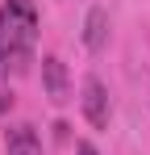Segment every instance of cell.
Here are the masks:
<instances>
[{
  "instance_id": "1",
  "label": "cell",
  "mask_w": 150,
  "mask_h": 155,
  "mask_svg": "<svg viewBox=\"0 0 150 155\" xmlns=\"http://www.w3.org/2000/svg\"><path fill=\"white\" fill-rule=\"evenodd\" d=\"M38 4L33 0H4L0 4V76H21L38 51Z\"/></svg>"
},
{
  "instance_id": "2",
  "label": "cell",
  "mask_w": 150,
  "mask_h": 155,
  "mask_svg": "<svg viewBox=\"0 0 150 155\" xmlns=\"http://www.w3.org/2000/svg\"><path fill=\"white\" fill-rule=\"evenodd\" d=\"M79 105H83V117H88V126L104 130L108 126V117H113V109H108V92H104V84H100L96 76L83 80V97H79Z\"/></svg>"
},
{
  "instance_id": "3",
  "label": "cell",
  "mask_w": 150,
  "mask_h": 155,
  "mask_svg": "<svg viewBox=\"0 0 150 155\" xmlns=\"http://www.w3.org/2000/svg\"><path fill=\"white\" fill-rule=\"evenodd\" d=\"M42 84H46V97L54 105L71 101V84H67V63L58 59V54H46L42 59Z\"/></svg>"
},
{
  "instance_id": "4",
  "label": "cell",
  "mask_w": 150,
  "mask_h": 155,
  "mask_svg": "<svg viewBox=\"0 0 150 155\" xmlns=\"http://www.w3.org/2000/svg\"><path fill=\"white\" fill-rule=\"evenodd\" d=\"M4 151L8 155H42V134L29 122H17V126L4 130Z\"/></svg>"
},
{
  "instance_id": "5",
  "label": "cell",
  "mask_w": 150,
  "mask_h": 155,
  "mask_svg": "<svg viewBox=\"0 0 150 155\" xmlns=\"http://www.w3.org/2000/svg\"><path fill=\"white\" fill-rule=\"evenodd\" d=\"M104 42H108V13L92 8L88 21H83V46L88 51H104Z\"/></svg>"
},
{
  "instance_id": "6",
  "label": "cell",
  "mask_w": 150,
  "mask_h": 155,
  "mask_svg": "<svg viewBox=\"0 0 150 155\" xmlns=\"http://www.w3.org/2000/svg\"><path fill=\"white\" fill-rule=\"evenodd\" d=\"M75 155H100V151L92 147V143H75Z\"/></svg>"
},
{
  "instance_id": "7",
  "label": "cell",
  "mask_w": 150,
  "mask_h": 155,
  "mask_svg": "<svg viewBox=\"0 0 150 155\" xmlns=\"http://www.w3.org/2000/svg\"><path fill=\"white\" fill-rule=\"evenodd\" d=\"M4 109H13V92H4V88H0V113H4Z\"/></svg>"
}]
</instances>
